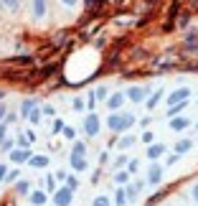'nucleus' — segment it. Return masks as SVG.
Here are the masks:
<instances>
[{"mask_svg": "<svg viewBox=\"0 0 198 206\" xmlns=\"http://www.w3.org/2000/svg\"><path fill=\"white\" fill-rule=\"evenodd\" d=\"M97 206H107V201H104V198H99V201H97Z\"/></svg>", "mask_w": 198, "mask_h": 206, "instance_id": "1a4fd4ad", "label": "nucleus"}, {"mask_svg": "<svg viewBox=\"0 0 198 206\" xmlns=\"http://www.w3.org/2000/svg\"><path fill=\"white\" fill-rule=\"evenodd\" d=\"M120 102H122V97H114V99L109 102V107H120Z\"/></svg>", "mask_w": 198, "mask_h": 206, "instance_id": "6e6552de", "label": "nucleus"}, {"mask_svg": "<svg viewBox=\"0 0 198 206\" xmlns=\"http://www.w3.org/2000/svg\"><path fill=\"white\" fill-rule=\"evenodd\" d=\"M64 3H66V5H74V0H64Z\"/></svg>", "mask_w": 198, "mask_h": 206, "instance_id": "9d476101", "label": "nucleus"}, {"mask_svg": "<svg viewBox=\"0 0 198 206\" xmlns=\"http://www.w3.org/2000/svg\"><path fill=\"white\" fill-rule=\"evenodd\" d=\"M46 13V0H36V15H43Z\"/></svg>", "mask_w": 198, "mask_h": 206, "instance_id": "f257e3e1", "label": "nucleus"}, {"mask_svg": "<svg viewBox=\"0 0 198 206\" xmlns=\"http://www.w3.org/2000/svg\"><path fill=\"white\" fill-rule=\"evenodd\" d=\"M186 125H188V120H175V122H173L175 130H181V127H186Z\"/></svg>", "mask_w": 198, "mask_h": 206, "instance_id": "f03ea898", "label": "nucleus"}, {"mask_svg": "<svg viewBox=\"0 0 198 206\" xmlns=\"http://www.w3.org/2000/svg\"><path fill=\"white\" fill-rule=\"evenodd\" d=\"M188 148H191V143H188V140H183L181 145H178V150H188Z\"/></svg>", "mask_w": 198, "mask_h": 206, "instance_id": "0eeeda50", "label": "nucleus"}, {"mask_svg": "<svg viewBox=\"0 0 198 206\" xmlns=\"http://www.w3.org/2000/svg\"><path fill=\"white\" fill-rule=\"evenodd\" d=\"M66 201H69V193H66V191L58 193V203H66Z\"/></svg>", "mask_w": 198, "mask_h": 206, "instance_id": "423d86ee", "label": "nucleus"}, {"mask_svg": "<svg viewBox=\"0 0 198 206\" xmlns=\"http://www.w3.org/2000/svg\"><path fill=\"white\" fill-rule=\"evenodd\" d=\"M46 163H48L46 158H33V165H38V168H41V165H46Z\"/></svg>", "mask_w": 198, "mask_h": 206, "instance_id": "39448f33", "label": "nucleus"}, {"mask_svg": "<svg viewBox=\"0 0 198 206\" xmlns=\"http://www.w3.org/2000/svg\"><path fill=\"white\" fill-rule=\"evenodd\" d=\"M87 130H89V133H94V130H97V120H94V117H89V125H87Z\"/></svg>", "mask_w": 198, "mask_h": 206, "instance_id": "7ed1b4c3", "label": "nucleus"}, {"mask_svg": "<svg viewBox=\"0 0 198 206\" xmlns=\"http://www.w3.org/2000/svg\"><path fill=\"white\" fill-rule=\"evenodd\" d=\"M3 3H5L10 10H15V8H18V0H3Z\"/></svg>", "mask_w": 198, "mask_h": 206, "instance_id": "20e7f679", "label": "nucleus"}]
</instances>
